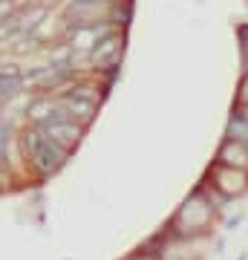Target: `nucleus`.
<instances>
[{
    "instance_id": "obj_6",
    "label": "nucleus",
    "mask_w": 248,
    "mask_h": 260,
    "mask_svg": "<svg viewBox=\"0 0 248 260\" xmlns=\"http://www.w3.org/2000/svg\"><path fill=\"white\" fill-rule=\"evenodd\" d=\"M26 116L35 127H41V124H46V121H52V119H64L66 113L55 95H41V99H32V104L26 107Z\"/></svg>"
},
{
    "instance_id": "obj_3",
    "label": "nucleus",
    "mask_w": 248,
    "mask_h": 260,
    "mask_svg": "<svg viewBox=\"0 0 248 260\" xmlns=\"http://www.w3.org/2000/svg\"><path fill=\"white\" fill-rule=\"evenodd\" d=\"M208 179L214 182V191L220 194V200H234V197L248 194V168H234V165H220L214 162L208 171Z\"/></svg>"
},
{
    "instance_id": "obj_1",
    "label": "nucleus",
    "mask_w": 248,
    "mask_h": 260,
    "mask_svg": "<svg viewBox=\"0 0 248 260\" xmlns=\"http://www.w3.org/2000/svg\"><path fill=\"white\" fill-rule=\"evenodd\" d=\"M20 148H23V159H26L29 168H32L41 179L58 174V171L64 168V162L69 159V153H66L55 139H49L41 127H35V124L23 133Z\"/></svg>"
},
{
    "instance_id": "obj_11",
    "label": "nucleus",
    "mask_w": 248,
    "mask_h": 260,
    "mask_svg": "<svg viewBox=\"0 0 248 260\" xmlns=\"http://www.w3.org/2000/svg\"><path fill=\"white\" fill-rule=\"evenodd\" d=\"M18 15V6H15V0H0V23H6Z\"/></svg>"
},
{
    "instance_id": "obj_10",
    "label": "nucleus",
    "mask_w": 248,
    "mask_h": 260,
    "mask_svg": "<svg viewBox=\"0 0 248 260\" xmlns=\"http://www.w3.org/2000/svg\"><path fill=\"white\" fill-rule=\"evenodd\" d=\"M237 38H239V52H242V61H245V73H248V23L237 29Z\"/></svg>"
},
{
    "instance_id": "obj_2",
    "label": "nucleus",
    "mask_w": 248,
    "mask_h": 260,
    "mask_svg": "<svg viewBox=\"0 0 248 260\" xmlns=\"http://www.w3.org/2000/svg\"><path fill=\"white\" fill-rule=\"evenodd\" d=\"M214 217H217V208H214V203L205 197V188H202V191H196L193 197H188L182 203V208L176 211L173 223H170V237L182 240V237L202 234L205 229H211Z\"/></svg>"
},
{
    "instance_id": "obj_12",
    "label": "nucleus",
    "mask_w": 248,
    "mask_h": 260,
    "mask_svg": "<svg viewBox=\"0 0 248 260\" xmlns=\"http://www.w3.org/2000/svg\"><path fill=\"white\" fill-rule=\"evenodd\" d=\"M239 104H248V73H245V78L239 81Z\"/></svg>"
},
{
    "instance_id": "obj_8",
    "label": "nucleus",
    "mask_w": 248,
    "mask_h": 260,
    "mask_svg": "<svg viewBox=\"0 0 248 260\" xmlns=\"http://www.w3.org/2000/svg\"><path fill=\"white\" fill-rule=\"evenodd\" d=\"M58 102H61V107H64V113L69 116V119H75L78 124H90L92 119H95V110H98V104H92V102H84V99H78V95H58Z\"/></svg>"
},
{
    "instance_id": "obj_5",
    "label": "nucleus",
    "mask_w": 248,
    "mask_h": 260,
    "mask_svg": "<svg viewBox=\"0 0 248 260\" xmlns=\"http://www.w3.org/2000/svg\"><path fill=\"white\" fill-rule=\"evenodd\" d=\"M41 130H44L49 139H55L61 148L66 150V153H73L75 145H81L84 139V124H78L75 119H52L46 121V124H41Z\"/></svg>"
},
{
    "instance_id": "obj_9",
    "label": "nucleus",
    "mask_w": 248,
    "mask_h": 260,
    "mask_svg": "<svg viewBox=\"0 0 248 260\" xmlns=\"http://www.w3.org/2000/svg\"><path fill=\"white\" fill-rule=\"evenodd\" d=\"M69 95H78V99L92 102V104H101L104 87H101V84H92V81H73V84H69Z\"/></svg>"
},
{
    "instance_id": "obj_7",
    "label": "nucleus",
    "mask_w": 248,
    "mask_h": 260,
    "mask_svg": "<svg viewBox=\"0 0 248 260\" xmlns=\"http://www.w3.org/2000/svg\"><path fill=\"white\" fill-rule=\"evenodd\" d=\"M217 162L220 165H234V168H248V139H228L217 150Z\"/></svg>"
},
{
    "instance_id": "obj_4",
    "label": "nucleus",
    "mask_w": 248,
    "mask_h": 260,
    "mask_svg": "<svg viewBox=\"0 0 248 260\" xmlns=\"http://www.w3.org/2000/svg\"><path fill=\"white\" fill-rule=\"evenodd\" d=\"M121 58H124V35L121 32L107 35L87 52V61L92 67H98V70H119Z\"/></svg>"
}]
</instances>
